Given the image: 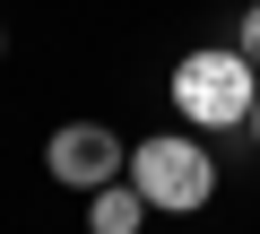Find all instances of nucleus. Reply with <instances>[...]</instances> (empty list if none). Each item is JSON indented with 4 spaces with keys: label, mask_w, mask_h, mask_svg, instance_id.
I'll use <instances>...</instances> for the list:
<instances>
[{
    "label": "nucleus",
    "mask_w": 260,
    "mask_h": 234,
    "mask_svg": "<svg viewBox=\"0 0 260 234\" xmlns=\"http://www.w3.org/2000/svg\"><path fill=\"white\" fill-rule=\"evenodd\" d=\"M251 95H260V70H251L234 44L191 52V61L174 70V104H182L191 130H243V122H251Z\"/></svg>",
    "instance_id": "obj_1"
},
{
    "label": "nucleus",
    "mask_w": 260,
    "mask_h": 234,
    "mask_svg": "<svg viewBox=\"0 0 260 234\" xmlns=\"http://www.w3.org/2000/svg\"><path fill=\"white\" fill-rule=\"evenodd\" d=\"M130 191H139L148 208H165V217H191V208H208L217 165H208V148L191 130H156V139L130 148Z\"/></svg>",
    "instance_id": "obj_2"
},
{
    "label": "nucleus",
    "mask_w": 260,
    "mask_h": 234,
    "mask_svg": "<svg viewBox=\"0 0 260 234\" xmlns=\"http://www.w3.org/2000/svg\"><path fill=\"white\" fill-rule=\"evenodd\" d=\"M44 165H52V182H70V191H104V182L130 174V148H121V130H104V122H61V130L44 139Z\"/></svg>",
    "instance_id": "obj_3"
},
{
    "label": "nucleus",
    "mask_w": 260,
    "mask_h": 234,
    "mask_svg": "<svg viewBox=\"0 0 260 234\" xmlns=\"http://www.w3.org/2000/svg\"><path fill=\"white\" fill-rule=\"evenodd\" d=\"M139 225H148V199L130 191V182H104L87 199V234H139Z\"/></svg>",
    "instance_id": "obj_4"
},
{
    "label": "nucleus",
    "mask_w": 260,
    "mask_h": 234,
    "mask_svg": "<svg viewBox=\"0 0 260 234\" xmlns=\"http://www.w3.org/2000/svg\"><path fill=\"white\" fill-rule=\"evenodd\" d=\"M234 52L260 70V0H251V9H243V26H234Z\"/></svg>",
    "instance_id": "obj_5"
},
{
    "label": "nucleus",
    "mask_w": 260,
    "mask_h": 234,
    "mask_svg": "<svg viewBox=\"0 0 260 234\" xmlns=\"http://www.w3.org/2000/svg\"><path fill=\"white\" fill-rule=\"evenodd\" d=\"M243 130H251V148H260V95H251V122H243Z\"/></svg>",
    "instance_id": "obj_6"
},
{
    "label": "nucleus",
    "mask_w": 260,
    "mask_h": 234,
    "mask_svg": "<svg viewBox=\"0 0 260 234\" xmlns=\"http://www.w3.org/2000/svg\"><path fill=\"white\" fill-rule=\"evenodd\" d=\"M0 52H9V35H0Z\"/></svg>",
    "instance_id": "obj_7"
}]
</instances>
